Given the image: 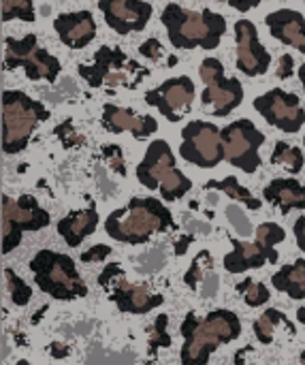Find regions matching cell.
<instances>
[{"label":"cell","mask_w":305,"mask_h":365,"mask_svg":"<svg viewBox=\"0 0 305 365\" xmlns=\"http://www.w3.org/2000/svg\"><path fill=\"white\" fill-rule=\"evenodd\" d=\"M105 231L122 244H145L156 233L177 231V222L169 207L154 197H133L126 207L111 212L105 220Z\"/></svg>","instance_id":"1"},{"label":"cell","mask_w":305,"mask_h":365,"mask_svg":"<svg viewBox=\"0 0 305 365\" xmlns=\"http://www.w3.org/2000/svg\"><path fill=\"white\" fill-rule=\"evenodd\" d=\"M180 334L184 338L180 351L182 365H207L216 349L242 336V321L231 310H214L203 319L188 312Z\"/></svg>","instance_id":"2"},{"label":"cell","mask_w":305,"mask_h":365,"mask_svg":"<svg viewBox=\"0 0 305 365\" xmlns=\"http://www.w3.org/2000/svg\"><path fill=\"white\" fill-rule=\"evenodd\" d=\"M160 21L175 49H216L227 32V17L216 11H190L169 2Z\"/></svg>","instance_id":"3"},{"label":"cell","mask_w":305,"mask_h":365,"mask_svg":"<svg viewBox=\"0 0 305 365\" xmlns=\"http://www.w3.org/2000/svg\"><path fill=\"white\" fill-rule=\"evenodd\" d=\"M49 120V109L19 90L2 92V152L19 154L26 150L32 133Z\"/></svg>","instance_id":"4"},{"label":"cell","mask_w":305,"mask_h":365,"mask_svg":"<svg viewBox=\"0 0 305 365\" xmlns=\"http://www.w3.org/2000/svg\"><path fill=\"white\" fill-rule=\"evenodd\" d=\"M137 180L148 190H160L165 201H177L190 192L192 182L186 178L177 165L167 141L156 139L148 145L143 160L137 165Z\"/></svg>","instance_id":"5"},{"label":"cell","mask_w":305,"mask_h":365,"mask_svg":"<svg viewBox=\"0 0 305 365\" xmlns=\"http://www.w3.org/2000/svg\"><path fill=\"white\" fill-rule=\"evenodd\" d=\"M30 272L34 284L45 295L58 302H73L88 295L86 282L81 280L73 259L66 255L53 250H38L30 261Z\"/></svg>","instance_id":"6"},{"label":"cell","mask_w":305,"mask_h":365,"mask_svg":"<svg viewBox=\"0 0 305 365\" xmlns=\"http://www.w3.org/2000/svg\"><path fill=\"white\" fill-rule=\"evenodd\" d=\"M79 75L90 88H128L135 90L148 75L150 68L128 58L122 49L100 47L90 64L77 66Z\"/></svg>","instance_id":"7"},{"label":"cell","mask_w":305,"mask_h":365,"mask_svg":"<svg viewBox=\"0 0 305 365\" xmlns=\"http://www.w3.org/2000/svg\"><path fill=\"white\" fill-rule=\"evenodd\" d=\"M229 240L235 248L222 259V265L229 274H244L248 269H261L267 263H278L280 252L276 250V244L286 240V231L276 222H263L257 229L254 242Z\"/></svg>","instance_id":"8"},{"label":"cell","mask_w":305,"mask_h":365,"mask_svg":"<svg viewBox=\"0 0 305 365\" xmlns=\"http://www.w3.org/2000/svg\"><path fill=\"white\" fill-rule=\"evenodd\" d=\"M4 68H24L30 81H47L53 83L62 71L60 60L51 56L45 47L38 45L36 34H26L24 38H4Z\"/></svg>","instance_id":"9"},{"label":"cell","mask_w":305,"mask_h":365,"mask_svg":"<svg viewBox=\"0 0 305 365\" xmlns=\"http://www.w3.org/2000/svg\"><path fill=\"white\" fill-rule=\"evenodd\" d=\"M199 75L205 83L201 105L214 118H227L244 101V86L235 77L224 75V64L216 58H205L199 66Z\"/></svg>","instance_id":"10"},{"label":"cell","mask_w":305,"mask_h":365,"mask_svg":"<svg viewBox=\"0 0 305 365\" xmlns=\"http://www.w3.org/2000/svg\"><path fill=\"white\" fill-rule=\"evenodd\" d=\"M49 222V212H45L32 195H21L19 199L2 195V255L17 248L26 231H41Z\"/></svg>","instance_id":"11"},{"label":"cell","mask_w":305,"mask_h":365,"mask_svg":"<svg viewBox=\"0 0 305 365\" xmlns=\"http://www.w3.org/2000/svg\"><path fill=\"white\" fill-rule=\"evenodd\" d=\"M222 145H224V158L242 169L244 173H257L263 158H261V148L265 143V135L254 126L252 120L242 118L231 122L220 130Z\"/></svg>","instance_id":"12"},{"label":"cell","mask_w":305,"mask_h":365,"mask_svg":"<svg viewBox=\"0 0 305 365\" xmlns=\"http://www.w3.org/2000/svg\"><path fill=\"white\" fill-rule=\"evenodd\" d=\"M98 284L109 293V299L118 306V310L126 314H148L165 304L162 295L152 293L150 287L128 282L124 269L113 263L98 276Z\"/></svg>","instance_id":"13"},{"label":"cell","mask_w":305,"mask_h":365,"mask_svg":"<svg viewBox=\"0 0 305 365\" xmlns=\"http://www.w3.org/2000/svg\"><path fill=\"white\" fill-rule=\"evenodd\" d=\"M180 156L201 169H214L224 160L220 128L205 120H192L182 128Z\"/></svg>","instance_id":"14"},{"label":"cell","mask_w":305,"mask_h":365,"mask_svg":"<svg viewBox=\"0 0 305 365\" xmlns=\"http://www.w3.org/2000/svg\"><path fill=\"white\" fill-rule=\"evenodd\" d=\"M252 107L265 118L267 124L280 128L282 133L295 135L305 124V109L297 94L282 88H274L263 96L254 98Z\"/></svg>","instance_id":"15"},{"label":"cell","mask_w":305,"mask_h":365,"mask_svg":"<svg viewBox=\"0 0 305 365\" xmlns=\"http://www.w3.org/2000/svg\"><path fill=\"white\" fill-rule=\"evenodd\" d=\"M195 101V83L190 77H173L162 81L158 88L145 92V103L156 107L169 122H180L184 113L192 109Z\"/></svg>","instance_id":"16"},{"label":"cell","mask_w":305,"mask_h":365,"mask_svg":"<svg viewBox=\"0 0 305 365\" xmlns=\"http://www.w3.org/2000/svg\"><path fill=\"white\" fill-rule=\"evenodd\" d=\"M235 41H237V68L248 77H261L272 66V53L259 38V30L250 19L235 21Z\"/></svg>","instance_id":"17"},{"label":"cell","mask_w":305,"mask_h":365,"mask_svg":"<svg viewBox=\"0 0 305 365\" xmlns=\"http://www.w3.org/2000/svg\"><path fill=\"white\" fill-rule=\"evenodd\" d=\"M98 9L111 30L118 34L141 32L152 17V2L145 0H98Z\"/></svg>","instance_id":"18"},{"label":"cell","mask_w":305,"mask_h":365,"mask_svg":"<svg viewBox=\"0 0 305 365\" xmlns=\"http://www.w3.org/2000/svg\"><path fill=\"white\" fill-rule=\"evenodd\" d=\"M100 124L109 133H124V130H128L137 139H148L150 135H154L158 130L156 118H152V115H135L130 109L118 107L113 103H105L103 105Z\"/></svg>","instance_id":"19"},{"label":"cell","mask_w":305,"mask_h":365,"mask_svg":"<svg viewBox=\"0 0 305 365\" xmlns=\"http://www.w3.org/2000/svg\"><path fill=\"white\" fill-rule=\"evenodd\" d=\"M53 30L58 38L68 49H83L96 36V21L90 11L62 13L53 19Z\"/></svg>","instance_id":"20"},{"label":"cell","mask_w":305,"mask_h":365,"mask_svg":"<svg viewBox=\"0 0 305 365\" xmlns=\"http://www.w3.org/2000/svg\"><path fill=\"white\" fill-rule=\"evenodd\" d=\"M265 24L274 38L305 53V17L299 11L293 9L274 11L265 15Z\"/></svg>","instance_id":"21"},{"label":"cell","mask_w":305,"mask_h":365,"mask_svg":"<svg viewBox=\"0 0 305 365\" xmlns=\"http://www.w3.org/2000/svg\"><path fill=\"white\" fill-rule=\"evenodd\" d=\"M263 197L267 203L278 207L282 214H289L291 210H305V186L295 178H276L272 180Z\"/></svg>","instance_id":"22"},{"label":"cell","mask_w":305,"mask_h":365,"mask_svg":"<svg viewBox=\"0 0 305 365\" xmlns=\"http://www.w3.org/2000/svg\"><path fill=\"white\" fill-rule=\"evenodd\" d=\"M98 227L96 205L90 203L88 210H75L58 222V235L66 242L68 248H77L86 237H90Z\"/></svg>","instance_id":"23"},{"label":"cell","mask_w":305,"mask_h":365,"mask_svg":"<svg viewBox=\"0 0 305 365\" xmlns=\"http://www.w3.org/2000/svg\"><path fill=\"white\" fill-rule=\"evenodd\" d=\"M276 291L286 293L291 299H305V259H297L291 265H284L272 276Z\"/></svg>","instance_id":"24"},{"label":"cell","mask_w":305,"mask_h":365,"mask_svg":"<svg viewBox=\"0 0 305 365\" xmlns=\"http://www.w3.org/2000/svg\"><path fill=\"white\" fill-rule=\"evenodd\" d=\"M205 190H220V192H224L227 197H231L233 201L244 203L248 210H261V207H263V201L257 199L246 186H242V184L237 182V178H233V175H227L224 180H210V182L205 184Z\"/></svg>","instance_id":"25"},{"label":"cell","mask_w":305,"mask_h":365,"mask_svg":"<svg viewBox=\"0 0 305 365\" xmlns=\"http://www.w3.org/2000/svg\"><path fill=\"white\" fill-rule=\"evenodd\" d=\"M280 323H282V325H286L291 334H295V325L289 321V317H286V314H282V312H280V310H276V308L265 310V312L257 319V323L252 325L257 340H259L261 344H272V342H274V336H276V327H278Z\"/></svg>","instance_id":"26"},{"label":"cell","mask_w":305,"mask_h":365,"mask_svg":"<svg viewBox=\"0 0 305 365\" xmlns=\"http://www.w3.org/2000/svg\"><path fill=\"white\" fill-rule=\"evenodd\" d=\"M272 165H282L291 173H299L305 165V156L301 148L289 145L286 141H276V148L272 152Z\"/></svg>","instance_id":"27"},{"label":"cell","mask_w":305,"mask_h":365,"mask_svg":"<svg viewBox=\"0 0 305 365\" xmlns=\"http://www.w3.org/2000/svg\"><path fill=\"white\" fill-rule=\"evenodd\" d=\"M0 6H2V21L21 19L30 24L36 19L32 0H0Z\"/></svg>","instance_id":"28"},{"label":"cell","mask_w":305,"mask_h":365,"mask_svg":"<svg viewBox=\"0 0 305 365\" xmlns=\"http://www.w3.org/2000/svg\"><path fill=\"white\" fill-rule=\"evenodd\" d=\"M237 293H242L244 295V302L250 306V308H259V306H263V304H267L269 302V289H267V284H263V282H254L252 278H246L244 282H239L237 284Z\"/></svg>","instance_id":"29"},{"label":"cell","mask_w":305,"mask_h":365,"mask_svg":"<svg viewBox=\"0 0 305 365\" xmlns=\"http://www.w3.org/2000/svg\"><path fill=\"white\" fill-rule=\"evenodd\" d=\"M207 269H212V255H210V250H201V252L195 257L190 269H188L186 276H184V282L188 284V289L197 291L199 282L205 280V272H207Z\"/></svg>","instance_id":"30"},{"label":"cell","mask_w":305,"mask_h":365,"mask_svg":"<svg viewBox=\"0 0 305 365\" xmlns=\"http://www.w3.org/2000/svg\"><path fill=\"white\" fill-rule=\"evenodd\" d=\"M4 278H6V287H9V295H11V302L15 306H26L32 297V289L19 278L13 274V269H4Z\"/></svg>","instance_id":"31"},{"label":"cell","mask_w":305,"mask_h":365,"mask_svg":"<svg viewBox=\"0 0 305 365\" xmlns=\"http://www.w3.org/2000/svg\"><path fill=\"white\" fill-rule=\"evenodd\" d=\"M167 325H169V317L167 314H158L154 327L150 329V355L156 357V353L160 349H167L171 346V336L167 334Z\"/></svg>","instance_id":"32"},{"label":"cell","mask_w":305,"mask_h":365,"mask_svg":"<svg viewBox=\"0 0 305 365\" xmlns=\"http://www.w3.org/2000/svg\"><path fill=\"white\" fill-rule=\"evenodd\" d=\"M227 216H229L231 225L237 229V233H239V235H244V237L252 235V227H250V222H248L246 214H244L237 205H229V207H227Z\"/></svg>","instance_id":"33"},{"label":"cell","mask_w":305,"mask_h":365,"mask_svg":"<svg viewBox=\"0 0 305 365\" xmlns=\"http://www.w3.org/2000/svg\"><path fill=\"white\" fill-rule=\"evenodd\" d=\"M103 156L109 160V165H111V169H113L115 173H120L122 178L126 175L124 156H122V150H120L118 145H105V148H103Z\"/></svg>","instance_id":"34"},{"label":"cell","mask_w":305,"mask_h":365,"mask_svg":"<svg viewBox=\"0 0 305 365\" xmlns=\"http://www.w3.org/2000/svg\"><path fill=\"white\" fill-rule=\"evenodd\" d=\"M111 255V246L107 244H96L92 248H88L86 252H81V263H103L107 257Z\"/></svg>","instance_id":"35"},{"label":"cell","mask_w":305,"mask_h":365,"mask_svg":"<svg viewBox=\"0 0 305 365\" xmlns=\"http://www.w3.org/2000/svg\"><path fill=\"white\" fill-rule=\"evenodd\" d=\"M139 53L143 56V58H148V60H152V62H158L160 58H162V43L156 38V36H152V38H148L145 43H141L139 45Z\"/></svg>","instance_id":"36"},{"label":"cell","mask_w":305,"mask_h":365,"mask_svg":"<svg viewBox=\"0 0 305 365\" xmlns=\"http://www.w3.org/2000/svg\"><path fill=\"white\" fill-rule=\"evenodd\" d=\"M295 60H293V56L291 53H284L282 58H280V66H278V77L280 79H289V77H293V73H295Z\"/></svg>","instance_id":"37"},{"label":"cell","mask_w":305,"mask_h":365,"mask_svg":"<svg viewBox=\"0 0 305 365\" xmlns=\"http://www.w3.org/2000/svg\"><path fill=\"white\" fill-rule=\"evenodd\" d=\"M218 2H224L229 4L231 9H237L239 13H248L252 9H257L263 0H218Z\"/></svg>","instance_id":"38"},{"label":"cell","mask_w":305,"mask_h":365,"mask_svg":"<svg viewBox=\"0 0 305 365\" xmlns=\"http://www.w3.org/2000/svg\"><path fill=\"white\" fill-rule=\"evenodd\" d=\"M295 240H297V246L305 252V216L295 220Z\"/></svg>","instance_id":"39"},{"label":"cell","mask_w":305,"mask_h":365,"mask_svg":"<svg viewBox=\"0 0 305 365\" xmlns=\"http://www.w3.org/2000/svg\"><path fill=\"white\" fill-rule=\"evenodd\" d=\"M192 240H195V235H186V237L177 240V242H175V257H182V255L188 250V246L192 244Z\"/></svg>","instance_id":"40"},{"label":"cell","mask_w":305,"mask_h":365,"mask_svg":"<svg viewBox=\"0 0 305 365\" xmlns=\"http://www.w3.org/2000/svg\"><path fill=\"white\" fill-rule=\"evenodd\" d=\"M49 353H51V357H56V359H62V357H66V355H68V346H62V344H51Z\"/></svg>","instance_id":"41"},{"label":"cell","mask_w":305,"mask_h":365,"mask_svg":"<svg viewBox=\"0 0 305 365\" xmlns=\"http://www.w3.org/2000/svg\"><path fill=\"white\" fill-rule=\"evenodd\" d=\"M297 75H299V81H301V86H304V90H305V64H301V66H299Z\"/></svg>","instance_id":"42"},{"label":"cell","mask_w":305,"mask_h":365,"mask_svg":"<svg viewBox=\"0 0 305 365\" xmlns=\"http://www.w3.org/2000/svg\"><path fill=\"white\" fill-rule=\"evenodd\" d=\"M297 321H299L301 325H305V306H301V308L297 310Z\"/></svg>","instance_id":"43"},{"label":"cell","mask_w":305,"mask_h":365,"mask_svg":"<svg viewBox=\"0 0 305 365\" xmlns=\"http://www.w3.org/2000/svg\"><path fill=\"white\" fill-rule=\"evenodd\" d=\"M17 365H30V364H28L26 359H19V361H17Z\"/></svg>","instance_id":"44"},{"label":"cell","mask_w":305,"mask_h":365,"mask_svg":"<svg viewBox=\"0 0 305 365\" xmlns=\"http://www.w3.org/2000/svg\"><path fill=\"white\" fill-rule=\"evenodd\" d=\"M299 359H301V365H305V351L301 353V357H299Z\"/></svg>","instance_id":"45"},{"label":"cell","mask_w":305,"mask_h":365,"mask_svg":"<svg viewBox=\"0 0 305 365\" xmlns=\"http://www.w3.org/2000/svg\"><path fill=\"white\" fill-rule=\"evenodd\" d=\"M304 145H305V137H304Z\"/></svg>","instance_id":"46"}]
</instances>
